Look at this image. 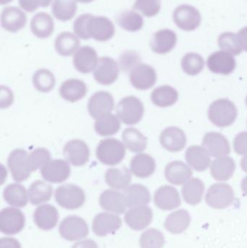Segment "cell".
Wrapping results in <instances>:
<instances>
[{"instance_id": "f546056e", "label": "cell", "mask_w": 247, "mask_h": 248, "mask_svg": "<svg viewBox=\"0 0 247 248\" xmlns=\"http://www.w3.org/2000/svg\"><path fill=\"white\" fill-rule=\"evenodd\" d=\"M123 195L129 208L145 206L151 201L150 194L147 188L139 184H135L126 188Z\"/></svg>"}, {"instance_id": "8d00e7d4", "label": "cell", "mask_w": 247, "mask_h": 248, "mask_svg": "<svg viewBox=\"0 0 247 248\" xmlns=\"http://www.w3.org/2000/svg\"><path fill=\"white\" fill-rule=\"evenodd\" d=\"M4 201L9 205L17 208H23L28 203L29 194L26 188L20 184H10L3 192Z\"/></svg>"}, {"instance_id": "4dcf8cb0", "label": "cell", "mask_w": 247, "mask_h": 248, "mask_svg": "<svg viewBox=\"0 0 247 248\" xmlns=\"http://www.w3.org/2000/svg\"><path fill=\"white\" fill-rule=\"evenodd\" d=\"M236 169V163L232 157H218L212 163L210 173L216 180L226 182L233 176Z\"/></svg>"}, {"instance_id": "836d02e7", "label": "cell", "mask_w": 247, "mask_h": 248, "mask_svg": "<svg viewBox=\"0 0 247 248\" xmlns=\"http://www.w3.org/2000/svg\"><path fill=\"white\" fill-rule=\"evenodd\" d=\"M54 21L48 13H38L35 15L30 22L32 33L40 39H46L54 32Z\"/></svg>"}, {"instance_id": "3957f363", "label": "cell", "mask_w": 247, "mask_h": 248, "mask_svg": "<svg viewBox=\"0 0 247 248\" xmlns=\"http://www.w3.org/2000/svg\"><path fill=\"white\" fill-rule=\"evenodd\" d=\"M117 118L126 125H135L141 122L145 113V108L140 100L134 96L122 99L116 108Z\"/></svg>"}, {"instance_id": "7bdbcfd3", "label": "cell", "mask_w": 247, "mask_h": 248, "mask_svg": "<svg viewBox=\"0 0 247 248\" xmlns=\"http://www.w3.org/2000/svg\"><path fill=\"white\" fill-rule=\"evenodd\" d=\"M52 13L58 20L68 21L75 16L77 10L75 0H55L52 7Z\"/></svg>"}, {"instance_id": "be15d7a7", "label": "cell", "mask_w": 247, "mask_h": 248, "mask_svg": "<svg viewBox=\"0 0 247 248\" xmlns=\"http://www.w3.org/2000/svg\"><path fill=\"white\" fill-rule=\"evenodd\" d=\"M75 1H78V2L81 3H89L91 2V1H94V0H75Z\"/></svg>"}, {"instance_id": "e0dca14e", "label": "cell", "mask_w": 247, "mask_h": 248, "mask_svg": "<svg viewBox=\"0 0 247 248\" xmlns=\"http://www.w3.org/2000/svg\"><path fill=\"white\" fill-rule=\"evenodd\" d=\"M121 227V218L108 213H101L96 216L92 224L93 231L99 237L114 234Z\"/></svg>"}, {"instance_id": "9f6ffc18", "label": "cell", "mask_w": 247, "mask_h": 248, "mask_svg": "<svg viewBox=\"0 0 247 248\" xmlns=\"http://www.w3.org/2000/svg\"><path fill=\"white\" fill-rule=\"evenodd\" d=\"M72 248H98V246L94 240H85L75 243Z\"/></svg>"}, {"instance_id": "f907efd6", "label": "cell", "mask_w": 247, "mask_h": 248, "mask_svg": "<svg viewBox=\"0 0 247 248\" xmlns=\"http://www.w3.org/2000/svg\"><path fill=\"white\" fill-rule=\"evenodd\" d=\"M133 9L140 11L144 16L148 17L157 16L160 11V0H136Z\"/></svg>"}, {"instance_id": "484cf974", "label": "cell", "mask_w": 247, "mask_h": 248, "mask_svg": "<svg viewBox=\"0 0 247 248\" xmlns=\"http://www.w3.org/2000/svg\"><path fill=\"white\" fill-rule=\"evenodd\" d=\"M100 204L105 211L117 214L124 213L128 207L124 195L112 189H107L101 194Z\"/></svg>"}, {"instance_id": "30bf717a", "label": "cell", "mask_w": 247, "mask_h": 248, "mask_svg": "<svg viewBox=\"0 0 247 248\" xmlns=\"http://www.w3.org/2000/svg\"><path fill=\"white\" fill-rule=\"evenodd\" d=\"M59 234L68 241H76L87 237L88 227L87 222L81 217L71 216L66 217L60 223Z\"/></svg>"}, {"instance_id": "4316f807", "label": "cell", "mask_w": 247, "mask_h": 248, "mask_svg": "<svg viewBox=\"0 0 247 248\" xmlns=\"http://www.w3.org/2000/svg\"><path fill=\"white\" fill-rule=\"evenodd\" d=\"M131 171L136 177L145 179L155 173L156 163L155 159L145 153H139L131 160Z\"/></svg>"}, {"instance_id": "e575fe53", "label": "cell", "mask_w": 247, "mask_h": 248, "mask_svg": "<svg viewBox=\"0 0 247 248\" xmlns=\"http://www.w3.org/2000/svg\"><path fill=\"white\" fill-rule=\"evenodd\" d=\"M191 223V217L186 210H178L170 214L165 221V227L169 232L181 234L188 229Z\"/></svg>"}, {"instance_id": "d6986e66", "label": "cell", "mask_w": 247, "mask_h": 248, "mask_svg": "<svg viewBox=\"0 0 247 248\" xmlns=\"http://www.w3.org/2000/svg\"><path fill=\"white\" fill-rule=\"evenodd\" d=\"M160 141L165 150L176 153L186 147L187 139L183 130L178 127L171 126L165 128L161 133Z\"/></svg>"}, {"instance_id": "d4e9b609", "label": "cell", "mask_w": 247, "mask_h": 248, "mask_svg": "<svg viewBox=\"0 0 247 248\" xmlns=\"http://www.w3.org/2000/svg\"><path fill=\"white\" fill-rule=\"evenodd\" d=\"M26 15L16 7H7L3 10L1 16V26L6 31L16 33L26 26Z\"/></svg>"}, {"instance_id": "f1b7e54d", "label": "cell", "mask_w": 247, "mask_h": 248, "mask_svg": "<svg viewBox=\"0 0 247 248\" xmlns=\"http://www.w3.org/2000/svg\"><path fill=\"white\" fill-rule=\"evenodd\" d=\"M87 87L81 80L71 78L62 83L59 88V94L64 100L75 103L85 97Z\"/></svg>"}, {"instance_id": "1f68e13d", "label": "cell", "mask_w": 247, "mask_h": 248, "mask_svg": "<svg viewBox=\"0 0 247 248\" xmlns=\"http://www.w3.org/2000/svg\"><path fill=\"white\" fill-rule=\"evenodd\" d=\"M104 178L110 187L117 190L126 189L131 182V173L126 167L109 169L106 171Z\"/></svg>"}, {"instance_id": "2e32d148", "label": "cell", "mask_w": 247, "mask_h": 248, "mask_svg": "<svg viewBox=\"0 0 247 248\" xmlns=\"http://www.w3.org/2000/svg\"><path fill=\"white\" fill-rule=\"evenodd\" d=\"M207 65L211 72L227 76L236 69V62L232 54L222 50L211 54L207 59Z\"/></svg>"}, {"instance_id": "7dc6e473", "label": "cell", "mask_w": 247, "mask_h": 248, "mask_svg": "<svg viewBox=\"0 0 247 248\" xmlns=\"http://www.w3.org/2000/svg\"><path fill=\"white\" fill-rule=\"evenodd\" d=\"M183 71L189 76H196L203 71L204 67V58L197 53L189 52L181 60Z\"/></svg>"}, {"instance_id": "ab89813d", "label": "cell", "mask_w": 247, "mask_h": 248, "mask_svg": "<svg viewBox=\"0 0 247 248\" xmlns=\"http://www.w3.org/2000/svg\"><path fill=\"white\" fill-rule=\"evenodd\" d=\"M28 194L30 203L37 205L51 199L53 194V188L43 181L37 180L30 185Z\"/></svg>"}, {"instance_id": "bcb514c9", "label": "cell", "mask_w": 247, "mask_h": 248, "mask_svg": "<svg viewBox=\"0 0 247 248\" xmlns=\"http://www.w3.org/2000/svg\"><path fill=\"white\" fill-rule=\"evenodd\" d=\"M55 77L50 71L40 69L35 73L33 77V84L35 88L41 93H49L55 86Z\"/></svg>"}, {"instance_id": "7402d4cb", "label": "cell", "mask_w": 247, "mask_h": 248, "mask_svg": "<svg viewBox=\"0 0 247 248\" xmlns=\"http://www.w3.org/2000/svg\"><path fill=\"white\" fill-rule=\"evenodd\" d=\"M155 205L164 211H171L181 205L179 193L175 188L168 185L161 186L154 196Z\"/></svg>"}, {"instance_id": "db71d44e", "label": "cell", "mask_w": 247, "mask_h": 248, "mask_svg": "<svg viewBox=\"0 0 247 248\" xmlns=\"http://www.w3.org/2000/svg\"><path fill=\"white\" fill-rule=\"evenodd\" d=\"M19 4L23 10L31 13L40 7V1L39 0H19Z\"/></svg>"}, {"instance_id": "74e56055", "label": "cell", "mask_w": 247, "mask_h": 248, "mask_svg": "<svg viewBox=\"0 0 247 248\" xmlns=\"http://www.w3.org/2000/svg\"><path fill=\"white\" fill-rule=\"evenodd\" d=\"M151 100L158 107H171L178 101V93L171 86H161L153 90L151 94Z\"/></svg>"}, {"instance_id": "7a4b0ae2", "label": "cell", "mask_w": 247, "mask_h": 248, "mask_svg": "<svg viewBox=\"0 0 247 248\" xmlns=\"http://www.w3.org/2000/svg\"><path fill=\"white\" fill-rule=\"evenodd\" d=\"M97 159L106 166H116L123 161L126 155L123 143L114 138L100 141L96 150Z\"/></svg>"}, {"instance_id": "83f0119b", "label": "cell", "mask_w": 247, "mask_h": 248, "mask_svg": "<svg viewBox=\"0 0 247 248\" xmlns=\"http://www.w3.org/2000/svg\"><path fill=\"white\" fill-rule=\"evenodd\" d=\"M192 174L191 169L179 160L168 163L165 169V176L167 180L175 185H181L188 182Z\"/></svg>"}, {"instance_id": "ee69618b", "label": "cell", "mask_w": 247, "mask_h": 248, "mask_svg": "<svg viewBox=\"0 0 247 248\" xmlns=\"http://www.w3.org/2000/svg\"><path fill=\"white\" fill-rule=\"evenodd\" d=\"M117 22L120 28L130 32L141 30L144 26L143 17L133 10H126L117 16Z\"/></svg>"}, {"instance_id": "f35d334b", "label": "cell", "mask_w": 247, "mask_h": 248, "mask_svg": "<svg viewBox=\"0 0 247 248\" xmlns=\"http://www.w3.org/2000/svg\"><path fill=\"white\" fill-rule=\"evenodd\" d=\"M80 42L76 36L71 32H62L57 36L55 47L59 55L64 57L72 55L78 50Z\"/></svg>"}, {"instance_id": "94428289", "label": "cell", "mask_w": 247, "mask_h": 248, "mask_svg": "<svg viewBox=\"0 0 247 248\" xmlns=\"http://www.w3.org/2000/svg\"><path fill=\"white\" fill-rule=\"evenodd\" d=\"M52 0H39L40 6L42 7H48L52 2Z\"/></svg>"}, {"instance_id": "7c38bea8", "label": "cell", "mask_w": 247, "mask_h": 248, "mask_svg": "<svg viewBox=\"0 0 247 248\" xmlns=\"http://www.w3.org/2000/svg\"><path fill=\"white\" fill-rule=\"evenodd\" d=\"M70 165L64 160H49L42 169L41 174L46 182L59 184L65 182L71 176Z\"/></svg>"}, {"instance_id": "5b68a950", "label": "cell", "mask_w": 247, "mask_h": 248, "mask_svg": "<svg viewBox=\"0 0 247 248\" xmlns=\"http://www.w3.org/2000/svg\"><path fill=\"white\" fill-rule=\"evenodd\" d=\"M86 30L88 39L93 38L99 42H107L115 34V26L110 19L91 14H88Z\"/></svg>"}, {"instance_id": "ffe728a7", "label": "cell", "mask_w": 247, "mask_h": 248, "mask_svg": "<svg viewBox=\"0 0 247 248\" xmlns=\"http://www.w3.org/2000/svg\"><path fill=\"white\" fill-rule=\"evenodd\" d=\"M153 212L149 207L140 206L131 208L125 214V221L132 230H145L152 222Z\"/></svg>"}, {"instance_id": "d6a6232c", "label": "cell", "mask_w": 247, "mask_h": 248, "mask_svg": "<svg viewBox=\"0 0 247 248\" xmlns=\"http://www.w3.org/2000/svg\"><path fill=\"white\" fill-rule=\"evenodd\" d=\"M186 160L197 171H204L210 166L211 160L207 152L200 146H191L186 152Z\"/></svg>"}, {"instance_id": "680465c9", "label": "cell", "mask_w": 247, "mask_h": 248, "mask_svg": "<svg viewBox=\"0 0 247 248\" xmlns=\"http://www.w3.org/2000/svg\"><path fill=\"white\" fill-rule=\"evenodd\" d=\"M241 166H242V170L247 173V155L241 160Z\"/></svg>"}, {"instance_id": "8992f818", "label": "cell", "mask_w": 247, "mask_h": 248, "mask_svg": "<svg viewBox=\"0 0 247 248\" xmlns=\"http://www.w3.org/2000/svg\"><path fill=\"white\" fill-rule=\"evenodd\" d=\"M173 19L181 30L192 31L201 24L202 16L200 11L193 6L181 4L174 10Z\"/></svg>"}, {"instance_id": "5bb4252c", "label": "cell", "mask_w": 247, "mask_h": 248, "mask_svg": "<svg viewBox=\"0 0 247 248\" xmlns=\"http://www.w3.org/2000/svg\"><path fill=\"white\" fill-rule=\"evenodd\" d=\"M129 78L131 84L136 90H147L156 83V71L150 65L140 63L131 71Z\"/></svg>"}, {"instance_id": "9c48e42d", "label": "cell", "mask_w": 247, "mask_h": 248, "mask_svg": "<svg viewBox=\"0 0 247 248\" xmlns=\"http://www.w3.org/2000/svg\"><path fill=\"white\" fill-rule=\"evenodd\" d=\"M26 217L20 210L14 208H3L0 213V231L9 235L17 234L23 230Z\"/></svg>"}, {"instance_id": "9a60e30c", "label": "cell", "mask_w": 247, "mask_h": 248, "mask_svg": "<svg viewBox=\"0 0 247 248\" xmlns=\"http://www.w3.org/2000/svg\"><path fill=\"white\" fill-rule=\"evenodd\" d=\"M114 106V99L111 94L107 92H97L88 100V111L93 119H97L111 113Z\"/></svg>"}, {"instance_id": "f5cc1de1", "label": "cell", "mask_w": 247, "mask_h": 248, "mask_svg": "<svg viewBox=\"0 0 247 248\" xmlns=\"http://www.w3.org/2000/svg\"><path fill=\"white\" fill-rule=\"evenodd\" d=\"M233 148L238 155H247V131L239 133L235 137Z\"/></svg>"}, {"instance_id": "6f0895ef", "label": "cell", "mask_w": 247, "mask_h": 248, "mask_svg": "<svg viewBox=\"0 0 247 248\" xmlns=\"http://www.w3.org/2000/svg\"><path fill=\"white\" fill-rule=\"evenodd\" d=\"M237 34L239 36V40H240L242 49L247 52V26L240 29Z\"/></svg>"}, {"instance_id": "8fae6325", "label": "cell", "mask_w": 247, "mask_h": 248, "mask_svg": "<svg viewBox=\"0 0 247 248\" xmlns=\"http://www.w3.org/2000/svg\"><path fill=\"white\" fill-rule=\"evenodd\" d=\"M65 158L74 166H83L89 160L90 150L85 141L73 140L66 143L63 149Z\"/></svg>"}, {"instance_id": "60d3db41", "label": "cell", "mask_w": 247, "mask_h": 248, "mask_svg": "<svg viewBox=\"0 0 247 248\" xmlns=\"http://www.w3.org/2000/svg\"><path fill=\"white\" fill-rule=\"evenodd\" d=\"M181 192L186 202L190 205H197L203 200L204 192V183L200 179L194 178L186 182Z\"/></svg>"}, {"instance_id": "b9f144b4", "label": "cell", "mask_w": 247, "mask_h": 248, "mask_svg": "<svg viewBox=\"0 0 247 248\" xmlns=\"http://www.w3.org/2000/svg\"><path fill=\"white\" fill-rule=\"evenodd\" d=\"M94 129L101 137L114 135L120 129V119L111 113H107L96 119Z\"/></svg>"}, {"instance_id": "681fc988", "label": "cell", "mask_w": 247, "mask_h": 248, "mask_svg": "<svg viewBox=\"0 0 247 248\" xmlns=\"http://www.w3.org/2000/svg\"><path fill=\"white\" fill-rule=\"evenodd\" d=\"M51 155L49 150L42 147L35 149L28 156L30 171H36L42 169L50 160Z\"/></svg>"}, {"instance_id": "6125c7cd", "label": "cell", "mask_w": 247, "mask_h": 248, "mask_svg": "<svg viewBox=\"0 0 247 248\" xmlns=\"http://www.w3.org/2000/svg\"><path fill=\"white\" fill-rule=\"evenodd\" d=\"M13 1V0H0V4L4 5V4H8V3H10V1Z\"/></svg>"}, {"instance_id": "ac0fdd59", "label": "cell", "mask_w": 247, "mask_h": 248, "mask_svg": "<svg viewBox=\"0 0 247 248\" xmlns=\"http://www.w3.org/2000/svg\"><path fill=\"white\" fill-rule=\"evenodd\" d=\"M203 147L210 155L224 157L230 153L231 147L227 139L218 132H209L204 135Z\"/></svg>"}, {"instance_id": "6da1fadb", "label": "cell", "mask_w": 247, "mask_h": 248, "mask_svg": "<svg viewBox=\"0 0 247 248\" xmlns=\"http://www.w3.org/2000/svg\"><path fill=\"white\" fill-rule=\"evenodd\" d=\"M237 116L236 106L227 99L216 100L209 108V119L216 126L220 128L229 126L234 123Z\"/></svg>"}, {"instance_id": "44dd1931", "label": "cell", "mask_w": 247, "mask_h": 248, "mask_svg": "<svg viewBox=\"0 0 247 248\" xmlns=\"http://www.w3.org/2000/svg\"><path fill=\"white\" fill-rule=\"evenodd\" d=\"M98 61L97 52L89 46L80 47L75 52L73 60L75 69L82 74H88L94 71Z\"/></svg>"}, {"instance_id": "11a10c76", "label": "cell", "mask_w": 247, "mask_h": 248, "mask_svg": "<svg viewBox=\"0 0 247 248\" xmlns=\"http://www.w3.org/2000/svg\"><path fill=\"white\" fill-rule=\"evenodd\" d=\"M0 248H21V246L16 239L3 237L0 240Z\"/></svg>"}, {"instance_id": "52a82bcc", "label": "cell", "mask_w": 247, "mask_h": 248, "mask_svg": "<svg viewBox=\"0 0 247 248\" xmlns=\"http://www.w3.org/2000/svg\"><path fill=\"white\" fill-rule=\"evenodd\" d=\"M234 201V192L230 185L218 183L212 185L206 194L205 201L215 209H224Z\"/></svg>"}, {"instance_id": "277c9868", "label": "cell", "mask_w": 247, "mask_h": 248, "mask_svg": "<svg viewBox=\"0 0 247 248\" xmlns=\"http://www.w3.org/2000/svg\"><path fill=\"white\" fill-rule=\"evenodd\" d=\"M55 197L57 203L68 210L81 208L86 201L84 191L77 185L71 184H67L57 188Z\"/></svg>"}, {"instance_id": "c3c4849f", "label": "cell", "mask_w": 247, "mask_h": 248, "mask_svg": "<svg viewBox=\"0 0 247 248\" xmlns=\"http://www.w3.org/2000/svg\"><path fill=\"white\" fill-rule=\"evenodd\" d=\"M165 243L163 234L156 229H149L141 236L142 248H162Z\"/></svg>"}, {"instance_id": "ba28073f", "label": "cell", "mask_w": 247, "mask_h": 248, "mask_svg": "<svg viewBox=\"0 0 247 248\" xmlns=\"http://www.w3.org/2000/svg\"><path fill=\"white\" fill-rule=\"evenodd\" d=\"M27 152L23 149H16L10 153L7 165L13 179L22 182L30 177L32 172L29 167Z\"/></svg>"}, {"instance_id": "603a6c76", "label": "cell", "mask_w": 247, "mask_h": 248, "mask_svg": "<svg viewBox=\"0 0 247 248\" xmlns=\"http://www.w3.org/2000/svg\"><path fill=\"white\" fill-rule=\"evenodd\" d=\"M176 43V33L174 31L161 29L154 33L150 41V46L155 53L164 55L174 49Z\"/></svg>"}, {"instance_id": "4fadbf2b", "label": "cell", "mask_w": 247, "mask_h": 248, "mask_svg": "<svg viewBox=\"0 0 247 248\" xmlns=\"http://www.w3.org/2000/svg\"><path fill=\"white\" fill-rule=\"evenodd\" d=\"M119 65L110 57H102L94 70V77L99 84L110 85L118 78Z\"/></svg>"}, {"instance_id": "d590c367", "label": "cell", "mask_w": 247, "mask_h": 248, "mask_svg": "<svg viewBox=\"0 0 247 248\" xmlns=\"http://www.w3.org/2000/svg\"><path fill=\"white\" fill-rule=\"evenodd\" d=\"M122 140L126 148L132 153H142L147 146L146 137L135 128H126L122 134Z\"/></svg>"}, {"instance_id": "f6af8a7d", "label": "cell", "mask_w": 247, "mask_h": 248, "mask_svg": "<svg viewBox=\"0 0 247 248\" xmlns=\"http://www.w3.org/2000/svg\"><path fill=\"white\" fill-rule=\"evenodd\" d=\"M218 44L222 50L233 55H239L243 50L239 36L233 32L221 33L218 39Z\"/></svg>"}, {"instance_id": "816d5d0a", "label": "cell", "mask_w": 247, "mask_h": 248, "mask_svg": "<svg viewBox=\"0 0 247 248\" xmlns=\"http://www.w3.org/2000/svg\"><path fill=\"white\" fill-rule=\"evenodd\" d=\"M140 62V55L133 50L126 51L119 58V66L124 73L131 72Z\"/></svg>"}, {"instance_id": "91938a15", "label": "cell", "mask_w": 247, "mask_h": 248, "mask_svg": "<svg viewBox=\"0 0 247 248\" xmlns=\"http://www.w3.org/2000/svg\"><path fill=\"white\" fill-rule=\"evenodd\" d=\"M242 189L244 193L247 196V176H245L242 182Z\"/></svg>"}, {"instance_id": "e7e4bbea", "label": "cell", "mask_w": 247, "mask_h": 248, "mask_svg": "<svg viewBox=\"0 0 247 248\" xmlns=\"http://www.w3.org/2000/svg\"><path fill=\"white\" fill-rule=\"evenodd\" d=\"M246 104H247V98H246Z\"/></svg>"}, {"instance_id": "cb8c5ba5", "label": "cell", "mask_w": 247, "mask_h": 248, "mask_svg": "<svg viewBox=\"0 0 247 248\" xmlns=\"http://www.w3.org/2000/svg\"><path fill=\"white\" fill-rule=\"evenodd\" d=\"M59 213L53 205L49 204L40 205L33 213V221L41 230L49 231L57 226Z\"/></svg>"}]
</instances>
